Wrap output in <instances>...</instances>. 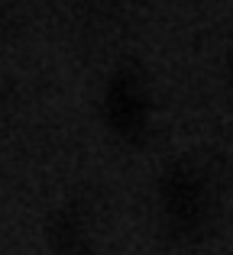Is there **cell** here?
Returning <instances> with one entry per match:
<instances>
[{
  "label": "cell",
  "instance_id": "cell-1",
  "mask_svg": "<svg viewBox=\"0 0 233 255\" xmlns=\"http://www.w3.org/2000/svg\"><path fill=\"white\" fill-rule=\"evenodd\" d=\"M211 210V184L204 171L178 165L165 181V213L178 230H198L204 226Z\"/></svg>",
  "mask_w": 233,
  "mask_h": 255
},
{
  "label": "cell",
  "instance_id": "cell-2",
  "mask_svg": "<svg viewBox=\"0 0 233 255\" xmlns=\"http://www.w3.org/2000/svg\"><path fill=\"white\" fill-rule=\"evenodd\" d=\"M107 117H110V123H114V129L126 132V136H133V132H139L146 126V91H143V84H139L136 75L123 71V75H117L114 81H110V87H107Z\"/></svg>",
  "mask_w": 233,
  "mask_h": 255
}]
</instances>
